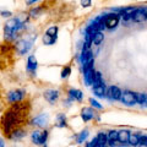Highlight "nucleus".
Returning <instances> with one entry per match:
<instances>
[{
  "instance_id": "f257e3e1",
  "label": "nucleus",
  "mask_w": 147,
  "mask_h": 147,
  "mask_svg": "<svg viewBox=\"0 0 147 147\" xmlns=\"http://www.w3.org/2000/svg\"><path fill=\"white\" fill-rule=\"evenodd\" d=\"M21 28H22V24L20 22V20L18 18H12L6 24L5 28H4V33H5V37L7 39L12 40L16 37L17 31Z\"/></svg>"
},
{
  "instance_id": "f03ea898",
  "label": "nucleus",
  "mask_w": 147,
  "mask_h": 147,
  "mask_svg": "<svg viewBox=\"0 0 147 147\" xmlns=\"http://www.w3.org/2000/svg\"><path fill=\"white\" fill-rule=\"evenodd\" d=\"M119 20H120V16L117 15V13H109V15H105L103 17V22L105 28H115V27L119 25Z\"/></svg>"
},
{
  "instance_id": "7ed1b4c3",
  "label": "nucleus",
  "mask_w": 147,
  "mask_h": 147,
  "mask_svg": "<svg viewBox=\"0 0 147 147\" xmlns=\"http://www.w3.org/2000/svg\"><path fill=\"white\" fill-rule=\"evenodd\" d=\"M108 144V135L103 134V132H99V134L94 137L93 140H92L91 142H88V144H86L87 147H103Z\"/></svg>"
},
{
  "instance_id": "20e7f679",
  "label": "nucleus",
  "mask_w": 147,
  "mask_h": 147,
  "mask_svg": "<svg viewBox=\"0 0 147 147\" xmlns=\"http://www.w3.org/2000/svg\"><path fill=\"white\" fill-rule=\"evenodd\" d=\"M48 139V131H33L32 134V141L36 145H44Z\"/></svg>"
},
{
  "instance_id": "39448f33",
  "label": "nucleus",
  "mask_w": 147,
  "mask_h": 147,
  "mask_svg": "<svg viewBox=\"0 0 147 147\" xmlns=\"http://www.w3.org/2000/svg\"><path fill=\"white\" fill-rule=\"evenodd\" d=\"M120 99H121V102L126 105H134L137 103L136 93H134V92H131V91H124Z\"/></svg>"
},
{
  "instance_id": "423d86ee",
  "label": "nucleus",
  "mask_w": 147,
  "mask_h": 147,
  "mask_svg": "<svg viewBox=\"0 0 147 147\" xmlns=\"http://www.w3.org/2000/svg\"><path fill=\"white\" fill-rule=\"evenodd\" d=\"M31 47H32V44H31V42H28V40H25V39L18 40L16 43V52L20 55H24L31 49Z\"/></svg>"
},
{
  "instance_id": "0eeeda50",
  "label": "nucleus",
  "mask_w": 147,
  "mask_h": 147,
  "mask_svg": "<svg viewBox=\"0 0 147 147\" xmlns=\"http://www.w3.org/2000/svg\"><path fill=\"white\" fill-rule=\"evenodd\" d=\"M121 94H123V92L120 91V88L117 86H110L109 88L107 90V92H105V96H107L108 98L110 99H120L121 98Z\"/></svg>"
},
{
  "instance_id": "6e6552de",
  "label": "nucleus",
  "mask_w": 147,
  "mask_h": 147,
  "mask_svg": "<svg viewBox=\"0 0 147 147\" xmlns=\"http://www.w3.org/2000/svg\"><path fill=\"white\" fill-rule=\"evenodd\" d=\"M24 96H25V92L21 90L11 91V92H9V94H7V100L10 103H17V102H20V100H22Z\"/></svg>"
},
{
  "instance_id": "1a4fd4ad",
  "label": "nucleus",
  "mask_w": 147,
  "mask_h": 147,
  "mask_svg": "<svg viewBox=\"0 0 147 147\" xmlns=\"http://www.w3.org/2000/svg\"><path fill=\"white\" fill-rule=\"evenodd\" d=\"M84 76H85L86 85H93L94 76H96V71L93 70V66H88L84 69Z\"/></svg>"
},
{
  "instance_id": "9d476101",
  "label": "nucleus",
  "mask_w": 147,
  "mask_h": 147,
  "mask_svg": "<svg viewBox=\"0 0 147 147\" xmlns=\"http://www.w3.org/2000/svg\"><path fill=\"white\" fill-rule=\"evenodd\" d=\"M44 98L47 99L50 104H54L59 98V92L57 90H48L44 92Z\"/></svg>"
},
{
  "instance_id": "9b49d317",
  "label": "nucleus",
  "mask_w": 147,
  "mask_h": 147,
  "mask_svg": "<svg viewBox=\"0 0 147 147\" xmlns=\"http://www.w3.org/2000/svg\"><path fill=\"white\" fill-rule=\"evenodd\" d=\"M147 20V13H146V9H137L132 15V21L134 22H144Z\"/></svg>"
},
{
  "instance_id": "f8f14e48",
  "label": "nucleus",
  "mask_w": 147,
  "mask_h": 147,
  "mask_svg": "<svg viewBox=\"0 0 147 147\" xmlns=\"http://www.w3.org/2000/svg\"><path fill=\"white\" fill-rule=\"evenodd\" d=\"M32 125H36V126H39V127H43L48 124V115H45V114H40L37 118H34L33 120L31 121Z\"/></svg>"
},
{
  "instance_id": "ddd939ff",
  "label": "nucleus",
  "mask_w": 147,
  "mask_h": 147,
  "mask_svg": "<svg viewBox=\"0 0 147 147\" xmlns=\"http://www.w3.org/2000/svg\"><path fill=\"white\" fill-rule=\"evenodd\" d=\"M81 118L84 119V121H90L91 119L94 118V112L91 108H84L81 112Z\"/></svg>"
},
{
  "instance_id": "4468645a",
  "label": "nucleus",
  "mask_w": 147,
  "mask_h": 147,
  "mask_svg": "<svg viewBox=\"0 0 147 147\" xmlns=\"http://www.w3.org/2000/svg\"><path fill=\"white\" fill-rule=\"evenodd\" d=\"M129 139H130V131H127V130H120L119 131L118 141L120 142V144H123V145L129 144Z\"/></svg>"
},
{
  "instance_id": "2eb2a0df",
  "label": "nucleus",
  "mask_w": 147,
  "mask_h": 147,
  "mask_svg": "<svg viewBox=\"0 0 147 147\" xmlns=\"http://www.w3.org/2000/svg\"><path fill=\"white\" fill-rule=\"evenodd\" d=\"M37 69V59L34 58V55H31L28 57V60H27V70L30 72H34Z\"/></svg>"
},
{
  "instance_id": "dca6fc26",
  "label": "nucleus",
  "mask_w": 147,
  "mask_h": 147,
  "mask_svg": "<svg viewBox=\"0 0 147 147\" xmlns=\"http://www.w3.org/2000/svg\"><path fill=\"white\" fill-rule=\"evenodd\" d=\"M69 97H70L71 99L74 100H81L82 97H84V93L80 91V90H69Z\"/></svg>"
},
{
  "instance_id": "f3484780",
  "label": "nucleus",
  "mask_w": 147,
  "mask_h": 147,
  "mask_svg": "<svg viewBox=\"0 0 147 147\" xmlns=\"http://www.w3.org/2000/svg\"><path fill=\"white\" fill-rule=\"evenodd\" d=\"M107 135H108V145L109 146H114V142L118 141L119 131H117V130H110Z\"/></svg>"
},
{
  "instance_id": "a211bd4d",
  "label": "nucleus",
  "mask_w": 147,
  "mask_h": 147,
  "mask_svg": "<svg viewBox=\"0 0 147 147\" xmlns=\"http://www.w3.org/2000/svg\"><path fill=\"white\" fill-rule=\"evenodd\" d=\"M93 92H94V94L97 96V97L103 98L104 96H105V92H107V90H105V86H104V84L99 85V86H93Z\"/></svg>"
},
{
  "instance_id": "6ab92c4d",
  "label": "nucleus",
  "mask_w": 147,
  "mask_h": 147,
  "mask_svg": "<svg viewBox=\"0 0 147 147\" xmlns=\"http://www.w3.org/2000/svg\"><path fill=\"white\" fill-rule=\"evenodd\" d=\"M103 39H104V34L102 33V31H97L94 33V36H93V44L94 45H99L100 43L103 42Z\"/></svg>"
},
{
  "instance_id": "aec40b11",
  "label": "nucleus",
  "mask_w": 147,
  "mask_h": 147,
  "mask_svg": "<svg viewBox=\"0 0 147 147\" xmlns=\"http://www.w3.org/2000/svg\"><path fill=\"white\" fill-rule=\"evenodd\" d=\"M140 137H141V135H139V134H130L129 145H132V146L140 145Z\"/></svg>"
},
{
  "instance_id": "412c9836",
  "label": "nucleus",
  "mask_w": 147,
  "mask_h": 147,
  "mask_svg": "<svg viewBox=\"0 0 147 147\" xmlns=\"http://www.w3.org/2000/svg\"><path fill=\"white\" fill-rule=\"evenodd\" d=\"M136 100L139 104L146 105L147 104V94L146 93H136Z\"/></svg>"
},
{
  "instance_id": "4be33fe9",
  "label": "nucleus",
  "mask_w": 147,
  "mask_h": 147,
  "mask_svg": "<svg viewBox=\"0 0 147 147\" xmlns=\"http://www.w3.org/2000/svg\"><path fill=\"white\" fill-rule=\"evenodd\" d=\"M55 39H57V37H53V36H50L48 33H45L44 37H43V43L47 44V45H52V44H54Z\"/></svg>"
},
{
  "instance_id": "5701e85b",
  "label": "nucleus",
  "mask_w": 147,
  "mask_h": 147,
  "mask_svg": "<svg viewBox=\"0 0 147 147\" xmlns=\"http://www.w3.org/2000/svg\"><path fill=\"white\" fill-rule=\"evenodd\" d=\"M87 136H88V131L87 130H84V131H81L79 136L76 137V141H77V144H82V142H85V140L87 139Z\"/></svg>"
},
{
  "instance_id": "b1692460",
  "label": "nucleus",
  "mask_w": 147,
  "mask_h": 147,
  "mask_svg": "<svg viewBox=\"0 0 147 147\" xmlns=\"http://www.w3.org/2000/svg\"><path fill=\"white\" fill-rule=\"evenodd\" d=\"M58 124L57 125L59 126V127H65L67 124H66V118H65V115L64 114H60V115H58V121H57Z\"/></svg>"
},
{
  "instance_id": "393cba45",
  "label": "nucleus",
  "mask_w": 147,
  "mask_h": 147,
  "mask_svg": "<svg viewBox=\"0 0 147 147\" xmlns=\"http://www.w3.org/2000/svg\"><path fill=\"white\" fill-rule=\"evenodd\" d=\"M104 84L103 82V79H102V75H100V72L96 71V76H94V81H93V86H99Z\"/></svg>"
},
{
  "instance_id": "a878e982",
  "label": "nucleus",
  "mask_w": 147,
  "mask_h": 147,
  "mask_svg": "<svg viewBox=\"0 0 147 147\" xmlns=\"http://www.w3.org/2000/svg\"><path fill=\"white\" fill-rule=\"evenodd\" d=\"M26 135V132L25 131H22V130H17V131H13L12 134H11V139H21V137H24Z\"/></svg>"
},
{
  "instance_id": "bb28decb",
  "label": "nucleus",
  "mask_w": 147,
  "mask_h": 147,
  "mask_svg": "<svg viewBox=\"0 0 147 147\" xmlns=\"http://www.w3.org/2000/svg\"><path fill=\"white\" fill-rule=\"evenodd\" d=\"M70 74H71V67L65 66L61 70V79H66V77L70 76Z\"/></svg>"
},
{
  "instance_id": "cd10ccee",
  "label": "nucleus",
  "mask_w": 147,
  "mask_h": 147,
  "mask_svg": "<svg viewBox=\"0 0 147 147\" xmlns=\"http://www.w3.org/2000/svg\"><path fill=\"white\" fill-rule=\"evenodd\" d=\"M45 33H48V34L53 36V37H57V34H58V27H55V26L49 27V28L47 30V32H45Z\"/></svg>"
},
{
  "instance_id": "c85d7f7f",
  "label": "nucleus",
  "mask_w": 147,
  "mask_h": 147,
  "mask_svg": "<svg viewBox=\"0 0 147 147\" xmlns=\"http://www.w3.org/2000/svg\"><path fill=\"white\" fill-rule=\"evenodd\" d=\"M90 103H91L92 107H94V108H97V109H102V108H103L102 105H100V104L97 102V100L93 99V98H91V99H90Z\"/></svg>"
},
{
  "instance_id": "c756f323",
  "label": "nucleus",
  "mask_w": 147,
  "mask_h": 147,
  "mask_svg": "<svg viewBox=\"0 0 147 147\" xmlns=\"http://www.w3.org/2000/svg\"><path fill=\"white\" fill-rule=\"evenodd\" d=\"M39 12H42V9H40V7H38V9H33V10H31L30 15H31L32 17H37V16H39V15H38Z\"/></svg>"
},
{
  "instance_id": "7c9ffc66",
  "label": "nucleus",
  "mask_w": 147,
  "mask_h": 147,
  "mask_svg": "<svg viewBox=\"0 0 147 147\" xmlns=\"http://www.w3.org/2000/svg\"><path fill=\"white\" fill-rule=\"evenodd\" d=\"M81 6L82 7H90L91 6V0H81Z\"/></svg>"
},
{
  "instance_id": "2f4dec72",
  "label": "nucleus",
  "mask_w": 147,
  "mask_h": 147,
  "mask_svg": "<svg viewBox=\"0 0 147 147\" xmlns=\"http://www.w3.org/2000/svg\"><path fill=\"white\" fill-rule=\"evenodd\" d=\"M1 16L3 17H9V16H11V12L10 11H3L1 12Z\"/></svg>"
},
{
  "instance_id": "473e14b6",
  "label": "nucleus",
  "mask_w": 147,
  "mask_h": 147,
  "mask_svg": "<svg viewBox=\"0 0 147 147\" xmlns=\"http://www.w3.org/2000/svg\"><path fill=\"white\" fill-rule=\"evenodd\" d=\"M37 1H39V0H26V3H27V5H32V4H34Z\"/></svg>"
}]
</instances>
